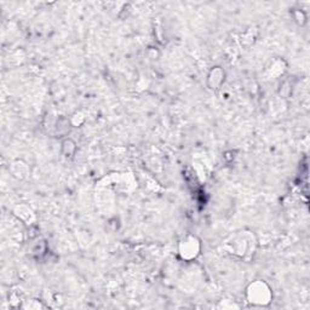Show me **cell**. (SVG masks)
<instances>
[{
    "label": "cell",
    "instance_id": "obj_7",
    "mask_svg": "<svg viewBox=\"0 0 310 310\" xmlns=\"http://www.w3.org/2000/svg\"><path fill=\"white\" fill-rule=\"evenodd\" d=\"M11 171L12 174H14L15 177H17V178L20 179H23L27 177V174H28V166L26 162H23L22 160H16V161L12 164V167H11Z\"/></svg>",
    "mask_w": 310,
    "mask_h": 310
},
{
    "label": "cell",
    "instance_id": "obj_5",
    "mask_svg": "<svg viewBox=\"0 0 310 310\" xmlns=\"http://www.w3.org/2000/svg\"><path fill=\"white\" fill-rule=\"evenodd\" d=\"M14 215L16 216L19 220H21L22 222L26 223V224H32L33 221L35 220V215L33 213V211L30 210V207H28L27 205H17L14 208Z\"/></svg>",
    "mask_w": 310,
    "mask_h": 310
},
{
    "label": "cell",
    "instance_id": "obj_9",
    "mask_svg": "<svg viewBox=\"0 0 310 310\" xmlns=\"http://www.w3.org/2000/svg\"><path fill=\"white\" fill-rule=\"evenodd\" d=\"M293 16H294V20H296V22L299 24V26H304V24H306L307 16L302 10H298V9L294 10Z\"/></svg>",
    "mask_w": 310,
    "mask_h": 310
},
{
    "label": "cell",
    "instance_id": "obj_2",
    "mask_svg": "<svg viewBox=\"0 0 310 310\" xmlns=\"http://www.w3.org/2000/svg\"><path fill=\"white\" fill-rule=\"evenodd\" d=\"M200 252H201V241L197 235L188 234L179 240L178 246H177V253L182 261H194L199 257Z\"/></svg>",
    "mask_w": 310,
    "mask_h": 310
},
{
    "label": "cell",
    "instance_id": "obj_8",
    "mask_svg": "<svg viewBox=\"0 0 310 310\" xmlns=\"http://www.w3.org/2000/svg\"><path fill=\"white\" fill-rule=\"evenodd\" d=\"M69 125H72L70 120H68L66 118H60L57 121V125H56V131L60 134L67 133L68 130H69Z\"/></svg>",
    "mask_w": 310,
    "mask_h": 310
},
{
    "label": "cell",
    "instance_id": "obj_3",
    "mask_svg": "<svg viewBox=\"0 0 310 310\" xmlns=\"http://www.w3.org/2000/svg\"><path fill=\"white\" fill-rule=\"evenodd\" d=\"M225 80V72L222 67L220 66H216L212 67L208 72L207 78H206V85L210 90L217 91L222 88L223 83Z\"/></svg>",
    "mask_w": 310,
    "mask_h": 310
},
{
    "label": "cell",
    "instance_id": "obj_4",
    "mask_svg": "<svg viewBox=\"0 0 310 310\" xmlns=\"http://www.w3.org/2000/svg\"><path fill=\"white\" fill-rule=\"evenodd\" d=\"M286 69H287V65L283 58H275V60L271 61L270 66L266 67V74L268 78L275 79L280 77V75H283Z\"/></svg>",
    "mask_w": 310,
    "mask_h": 310
},
{
    "label": "cell",
    "instance_id": "obj_1",
    "mask_svg": "<svg viewBox=\"0 0 310 310\" xmlns=\"http://www.w3.org/2000/svg\"><path fill=\"white\" fill-rule=\"evenodd\" d=\"M246 301L252 307L264 308L273 302V289L264 280H255L246 287Z\"/></svg>",
    "mask_w": 310,
    "mask_h": 310
},
{
    "label": "cell",
    "instance_id": "obj_6",
    "mask_svg": "<svg viewBox=\"0 0 310 310\" xmlns=\"http://www.w3.org/2000/svg\"><path fill=\"white\" fill-rule=\"evenodd\" d=\"M77 153V143L72 138H65L61 143V154L66 160H73Z\"/></svg>",
    "mask_w": 310,
    "mask_h": 310
}]
</instances>
